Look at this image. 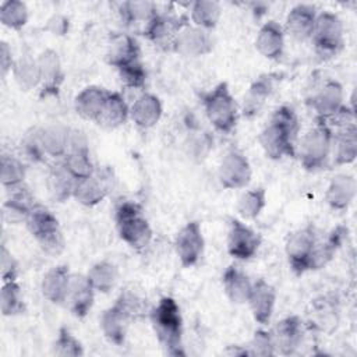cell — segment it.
<instances>
[{
    "label": "cell",
    "mask_w": 357,
    "mask_h": 357,
    "mask_svg": "<svg viewBox=\"0 0 357 357\" xmlns=\"http://www.w3.org/2000/svg\"><path fill=\"white\" fill-rule=\"evenodd\" d=\"M70 131L71 130L63 124H52L36 131L43 152L53 158L64 156L68 151Z\"/></svg>",
    "instance_id": "obj_29"
},
{
    "label": "cell",
    "mask_w": 357,
    "mask_h": 357,
    "mask_svg": "<svg viewBox=\"0 0 357 357\" xmlns=\"http://www.w3.org/2000/svg\"><path fill=\"white\" fill-rule=\"evenodd\" d=\"M261 245V237L250 226L238 219L230 220L227 234V252L236 259L252 258Z\"/></svg>",
    "instance_id": "obj_10"
},
{
    "label": "cell",
    "mask_w": 357,
    "mask_h": 357,
    "mask_svg": "<svg viewBox=\"0 0 357 357\" xmlns=\"http://www.w3.org/2000/svg\"><path fill=\"white\" fill-rule=\"evenodd\" d=\"M317 231L308 225L293 231L286 241V257L291 271L296 275H303L312 269V254L317 243Z\"/></svg>",
    "instance_id": "obj_8"
},
{
    "label": "cell",
    "mask_w": 357,
    "mask_h": 357,
    "mask_svg": "<svg viewBox=\"0 0 357 357\" xmlns=\"http://www.w3.org/2000/svg\"><path fill=\"white\" fill-rule=\"evenodd\" d=\"M149 317L156 337L166 351L173 356L183 354V317L176 300L172 297H162L151 310Z\"/></svg>",
    "instance_id": "obj_2"
},
{
    "label": "cell",
    "mask_w": 357,
    "mask_h": 357,
    "mask_svg": "<svg viewBox=\"0 0 357 357\" xmlns=\"http://www.w3.org/2000/svg\"><path fill=\"white\" fill-rule=\"evenodd\" d=\"M1 279L3 282L17 280L18 276V262L6 245L1 247Z\"/></svg>",
    "instance_id": "obj_48"
},
{
    "label": "cell",
    "mask_w": 357,
    "mask_h": 357,
    "mask_svg": "<svg viewBox=\"0 0 357 357\" xmlns=\"http://www.w3.org/2000/svg\"><path fill=\"white\" fill-rule=\"evenodd\" d=\"M53 353L61 357H67V356L77 357L84 354V349L81 342L67 328H60L56 342L53 344Z\"/></svg>",
    "instance_id": "obj_44"
},
{
    "label": "cell",
    "mask_w": 357,
    "mask_h": 357,
    "mask_svg": "<svg viewBox=\"0 0 357 357\" xmlns=\"http://www.w3.org/2000/svg\"><path fill=\"white\" fill-rule=\"evenodd\" d=\"M272 333L275 349L282 354H293L303 342V322L297 315L280 319Z\"/></svg>",
    "instance_id": "obj_17"
},
{
    "label": "cell",
    "mask_w": 357,
    "mask_h": 357,
    "mask_svg": "<svg viewBox=\"0 0 357 357\" xmlns=\"http://www.w3.org/2000/svg\"><path fill=\"white\" fill-rule=\"evenodd\" d=\"M25 178V166L22 162L11 155L1 156V169H0V181L3 187L14 190L22 185Z\"/></svg>",
    "instance_id": "obj_41"
},
{
    "label": "cell",
    "mask_w": 357,
    "mask_h": 357,
    "mask_svg": "<svg viewBox=\"0 0 357 357\" xmlns=\"http://www.w3.org/2000/svg\"><path fill=\"white\" fill-rule=\"evenodd\" d=\"M120 238L137 251L146 248L152 240V229L141 206L131 201L121 202L114 215Z\"/></svg>",
    "instance_id": "obj_3"
},
{
    "label": "cell",
    "mask_w": 357,
    "mask_h": 357,
    "mask_svg": "<svg viewBox=\"0 0 357 357\" xmlns=\"http://www.w3.org/2000/svg\"><path fill=\"white\" fill-rule=\"evenodd\" d=\"M86 276L95 291L107 293L114 287L119 279V271L114 264L109 261H100L91 266Z\"/></svg>",
    "instance_id": "obj_38"
},
{
    "label": "cell",
    "mask_w": 357,
    "mask_h": 357,
    "mask_svg": "<svg viewBox=\"0 0 357 357\" xmlns=\"http://www.w3.org/2000/svg\"><path fill=\"white\" fill-rule=\"evenodd\" d=\"M317 20L315 7L311 4L294 6L286 17V32L296 40L311 39Z\"/></svg>",
    "instance_id": "obj_20"
},
{
    "label": "cell",
    "mask_w": 357,
    "mask_h": 357,
    "mask_svg": "<svg viewBox=\"0 0 357 357\" xmlns=\"http://www.w3.org/2000/svg\"><path fill=\"white\" fill-rule=\"evenodd\" d=\"M218 174L219 181L225 188H244L251 180V166L241 152L230 151L220 160Z\"/></svg>",
    "instance_id": "obj_11"
},
{
    "label": "cell",
    "mask_w": 357,
    "mask_h": 357,
    "mask_svg": "<svg viewBox=\"0 0 357 357\" xmlns=\"http://www.w3.org/2000/svg\"><path fill=\"white\" fill-rule=\"evenodd\" d=\"M75 183L77 178L66 169L63 162L54 165L47 177L49 192L59 202H64L66 199L73 197Z\"/></svg>",
    "instance_id": "obj_34"
},
{
    "label": "cell",
    "mask_w": 357,
    "mask_h": 357,
    "mask_svg": "<svg viewBox=\"0 0 357 357\" xmlns=\"http://www.w3.org/2000/svg\"><path fill=\"white\" fill-rule=\"evenodd\" d=\"M120 13L127 25H141L144 31L158 14V7L152 1H124Z\"/></svg>",
    "instance_id": "obj_35"
},
{
    "label": "cell",
    "mask_w": 357,
    "mask_h": 357,
    "mask_svg": "<svg viewBox=\"0 0 357 357\" xmlns=\"http://www.w3.org/2000/svg\"><path fill=\"white\" fill-rule=\"evenodd\" d=\"M117 71H119L120 81L123 82L124 86L131 89H142L145 86L146 73L141 60L117 68Z\"/></svg>",
    "instance_id": "obj_45"
},
{
    "label": "cell",
    "mask_w": 357,
    "mask_h": 357,
    "mask_svg": "<svg viewBox=\"0 0 357 357\" xmlns=\"http://www.w3.org/2000/svg\"><path fill=\"white\" fill-rule=\"evenodd\" d=\"M300 123L296 112L289 106L278 107L271 121L261 131L258 141L269 159L278 160L296 155V139Z\"/></svg>",
    "instance_id": "obj_1"
},
{
    "label": "cell",
    "mask_w": 357,
    "mask_h": 357,
    "mask_svg": "<svg viewBox=\"0 0 357 357\" xmlns=\"http://www.w3.org/2000/svg\"><path fill=\"white\" fill-rule=\"evenodd\" d=\"M28 231L39 243L40 248L50 254L59 255L66 245L57 218L43 205L35 204L25 220Z\"/></svg>",
    "instance_id": "obj_6"
},
{
    "label": "cell",
    "mask_w": 357,
    "mask_h": 357,
    "mask_svg": "<svg viewBox=\"0 0 357 357\" xmlns=\"http://www.w3.org/2000/svg\"><path fill=\"white\" fill-rule=\"evenodd\" d=\"M248 354L251 356H272L275 354V344L272 333L258 329L254 333V337L250 342Z\"/></svg>",
    "instance_id": "obj_47"
},
{
    "label": "cell",
    "mask_w": 357,
    "mask_h": 357,
    "mask_svg": "<svg viewBox=\"0 0 357 357\" xmlns=\"http://www.w3.org/2000/svg\"><path fill=\"white\" fill-rule=\"evenodd\" d=\"M162 102L160 99L149 92L141 93L130 107V117L142 130L152 128L158 124L162 117Z\"/></svg>",
    "instance_id": "obj_19"
},
{
    "label": "cell",
    "mask_w": 357,
    "mask_h": 357,
    "mask_svg": "<svg viewBox=\"0 0 357 357\" xmlns=\"http://www.w3.org/2000/svg\"><path fill=\"white\" fill-rule=\"evenodd\" d=\"M333 132L325 123H318L308 130L300 139L296 153H298L300 163L305 170L314 172L322 169L332 152Z\"/></svg>",
    "instance_id": "obj_5"
},
{
    "label": "cell",
    "mask_w": 357,
    "mask_h": 357,
    "mask_svg": "<svg viewBox=\"0 0 357 357\" xmlns=\"http://www.w3.org/2000/svg\"><path fill=\"white\" fill-rule=\"evenodd\" d=\"M14 60H13V53L7 42H1L0 45V68H1V75L6 77L7 73L13 71L14 67Z\"/></svg>",
    "instance_id": "obj_50"
},
{
    "label": "cell",
    "mask_w": 357,
    "mask_h": 357,
    "mask_svg": "<svg viewBox=\"0 0 357 357\" xmlns=\"http://www.w3.org/2000/svg\"><path fill=\"white\" fill-rule=\"evenodd\" d=\"M275 88V77L272 74H265L258 77L248 88V92L244 96L243 114L245 117L257 116L264 107L265 102L271 96Z\"/></svg>",
    "instance_id": "obj_26"
},
{
    "label": "cell",
    "mask_w": 357,
    "mask_h": 357,
    "mask_svg": "<svg viewBox=\"0 0 357 357\" xmlns=\"http://www.w3.org/2000/svg\"><path fill=\"white\" fill-rule=\"evenodd\" d=\"M13 75L21 89L29 91L35 88L40 82V70L38 59H33L28 54L22 56L14 63Z\"/></svg>",
    "instance_id": "obj_37"
},
{
    "label": "cell",
    "mask_w": 357,
    "mask_h": 357,
    "mask_svg": "<svg viewBox=\"0 0 357 357\" xmlns=\"http://www.w3.org/2000/svg\"><path fill=\"white\" fill-rule=\"evenodd\" d=\"M343 98V88L337 81L328 79L318 88V91L310 99V106L319 119V123H328L339 113V110L344 106Z\"/></svg>",
    "instance_id": "obj_12"
},
{
    "label": "cell",
    "mask_w": 357,
    "mask_h": 357,
    "mask_svg": "<svg viewBox=\"0 0 357 357\" xmlns=\"http://www.w3.org/2000/svg\"><path fill=\"white\" fill-rule=\"evenodd\" d=\"M109 91L96 86V85H91L84 88L74 99V107L75 112L85 120H92L96 123L105 100L107 98Z\"/></svg>",
    "instance_id": "obj_28"
},
{
    "label": "cell",
    "mask_w": 357,
    "mask_h": 357,
    "mask_svg": "<svg viewBox=\"0 0 357 357\" xmlns=\"http://www.w3.org/2000/svg\"><path fill=\"white\" fill-rule=\"evenodd\" d=\"M110 188V174L95 170L91 176L77 180L73 197L85 206H95L103 201Z\"/></svg>",
    "instance_id": "obj_14"
},
{
    "label": "cell",
    "mask_w": 357,
    "mask_h": 357,
    "mask_svg": "<svg viewBox=\"0 0 357 357\" xmlns=\"http://www.w3.org/2000/svg\"><path fill=\"white\" fill-rule=\"evenodd\" d=\"M139 56V46L131 35L117 33L112 36L106 52V59L109 64H112L116 68H120L123 66L141 60Z\"/></svg>",
    "instance_id": "obj_22"
},
{
    "label": "cell",
    "mask_w": 357,
    "mask_h": 357,
    "mask_svg": "<svg viewBox=\"0 0 357 357\" xmlns=\"http://www.w3.org/2000/svg\"><path fill=\"white\" fill-rule=\"evenodd\" d=\"M130 107L119 92H109L96 123L105 128H116L127 121Z\"/></svg>",
    "instance_id": "obj_32"
},
{
    "label": "cell",
    "mask_w": 357,
    "mask_h": 357,
    "mask_svg": "<svg viewBox=\"0 0 357 357\" xmlns=\"http://www.w3.org/2000/svg\"><path fill=\"white\" fill-rule=\"evenodd\" d=\"M0 308L3 315L13 317L25 311V303L21 293V287L17 280L3 282L0 290Z\"/></svg>",
    "instance_id": "obj_39"
},
{
    "label": "cell",
    "mask_w": 357,
    "mask_h": 357,
    "mask_svg": "<svg viewBox=\"0 0 357 357\" xmlns=\"http://www.w3.org/2000/svg\"><path fill=\"white\" fill-rule=\"evenodd\" d=\"M35 206L33 198L28 190L18 187L11 190V195L6 199L3 205V218L8 223H21L26 220L29 212Z\"/></svg>",
    "instance_id": "obj_31"
},
{
    "label": "cell",
    "mask_w": 357,
    "mask_h": 357,
    "mask_svg": "<svg viewBox=\"0 0 357 357\" xmlns=\"http://www.w3.org/2000/svg\"><path fill=\"white\" fill-rule=\"evenodd\" d=\"M29 18L28 7L20 0H7L0 6V21L10 29H21Z\"/></svg>",
    "instance_id": "obj_40"
},
{
    "label": "cell",
    "mask_w": 357,
    "mask_h": 357,
    "mask_svg": "<svg viewBox=\"0 0 357 357\" xmlns=\"http://www.w3.org/2000/svg\"><path fill=\"white\" fill-rule=\"evenodd\" d=\"M202 105L209 123L216 131L229 134L236 128L238 109L226 82H219L202 96Z\"/></svg>",
    "instance_id": "obj_4"
},
{
    "label": "cell",
    "mask_w": 357,
    "mask_h": 357,
    "mask_svg": "<svg viewBox=\"0 0 357 357\" xmlns=\"http://www.w3.org/2000/svg\"><path fill=\"white\" fill-rule=\"evenodd\" d=\"M332 151L336 165H349L354 162L357 156V130L354 123L340 128L333 135Z\"/></svg>",
    "instance_id": "obj_33"
},
{
    "label": "cell",
    "mask_w": 357,
    "mask_h": 357,
    "mask_svg": "<svg viewBox=\"0 0 357 357\" xmlns=\"http://www.w3.org/2000/svg\"><path fill=\"white\" fill-rule=\"evenodd\" d=\"M254 319L259 325H268L273 315L276 304V290L264 279L252 282L248 301Z\"/></svg>",
    "instance_id": "obj_16"
},
{
    "label": "cell",
    "mask_w": 357,
    "mask_h": 357,
    "mask_svg": "<svg viewBox=\"0 0 357 357\" xmlns=\"http://www.w3.org/2000/svg\"><path fill=\"white\" fill-rule=\"evenodd\" d=\"M116 301L128 312L131 319L142 317L145 314V311H146V301H145V298L141 297L139 294L134 293L130 289H126L124 291H121Z\"/></svg>",
    "instance_id": "obj_46"
},
{
    "label": "cell",
    "mask_w": 357,
    "mask_h": 357,
    "mask_svg": "<svg viewBox=\"0 0 357 357\" xmlns=\"http://www.w3.org/2000/svg\"><path fill=\"white\" fill-rule=\"evenodd\" d=\"M93 297L95 289L92 287L88 276L71 273L67 294L63 303L68 311L77 318H84L93 305Z\"/></svg>",
    "instance_id": "obj_13"
},
{
    "label": "cell",
    "mask_w": 357,
    "mask_h": 357,
    "mask_svg": "<svg viewBox=\"0 0 357 357\" xmlns=\"http://www.w3.org/2000/svg\"><path fill=\"white\" fill-rule=\"evenodd\" d=\"M356 190H357V185L353 176L337 174L332 177L326 188L325 199L332 209L343 211V209H347L349 205L353 202L356 197Z\"/></svg>",
    "instance_id": "obj_25"
},
{
    "label": "cell",
    "mask_w": 357,
    "mask_h": 357,
    "mask_svg": "<svg viewBox=\"0 0 357 357\" xmlns=\"http://www.w3.org/2000/svg\"><path fill=\"white\" fill-rule=\"evenodd\" d=\"M222 282L225 293L231 303L244 304L248 301L252 289V282L240 268L230 265L225 271Z\"/></svg>",
    "instance_id": "obj_30"
},
{
    "label": "cell",
    "mask_w": 357,
    "mask_h": 357,
    "mask_svg": "<svg viewBox=\"0 0 357 357\" xmlns=\"http://www.w3.org/2000/svg\"><path fill=\"white\" fill-rule=\"evenodd\" d=\"M183 26L184 24H180L178 18L158 13L155 18L142 31V33L155 45L163 49H173L174 40Z\"/></svg>",
    "instance_id": "obj_18"
},
{
    "label": "cell",
    "mask_w": 357,
    "mask_h": 357,
    "mask_svg": "<svg viewBox=\"0 0 357 357\" xmlns=\"http://www.w3.org/2000/svg\"><path fill=\"white\" fill-rule=\"evenodd\" d=\"M311 39L314 42L315 52L321 59H331L336 56L344 45V28L342 20L331 11L317 14Z\"/></svg>",
    "instance_id": "obj_7"
},
{
    "label": "cell",
    "mask_w": 357,
    "mask_h": 357,
    "mask_svg": "<svg viewBox=\"0 0 357 357\" xmlns=\"http://www.w3.org/2000/svg\"><path fill=\"white\" fill-rule=\"evenodd\" d=\"M71 273L66 265H59L49 269L42 282H40V291L46 300L54 304H63L68 283H70Z\"/></svg>",
    "instance_id": "obj_27"
},
{
    "label": "cell",
    "mask_w": 357,
    "mask_h": 357,
    "mask_svg": "<svg viewBox=\"0 0 357 357\" xmlns=\"http://www.w3.org/2000/svg\"><path fill=\"white\" fill-rule=\"evenodd\" d=\"M255 49L269 60H278L284 49V31L276 21L265 22L255 38Z\"/></svg>",
    "instance_id": "obj_21"
},
{
    "label": "cell",
    "mask_w": 357,
    "mask_h": 357,
    "mask_svg": "<svg viewBox=\"0 0 357 357\" xmlns=\"http://www.w3.org/2000/svg\"><path fill=\"white\" fill-rule=\"evenodd\" d=\"M266 205V191L252 188L243 192L237 201V211L244 219H255Z\"/></svg>",
    "instance_id": "obj_42"
},
{
    "label": "cell",
    "mask_w": 357,
    "mask_h": 357,
    "mask_svg": "<svg viewBox=\"0 0 357 357\" xmlns=\"http://www.w3.org/2000/svg\"><path fill=\"white\" fill-rule=\"evenodd\" d=\"M38 64L40 70V84L43 95H56L63 82V68L59 54L46 49L38 57Z\"/></svg>",
    "instance_id": "obj_24"
},
{
    "label": "cell",
    "mask_w": 357,
    "mask_h": 357,
    "mask_svg": "<svg viewBox=\"0 0 357 357\" xmlns=\"http://www.w3.org/2000/svg\"><path fill=\"white\" fill-rule=\"evenodd\" d=\"M190 6V17L195 26L209 31L218 25L222 15V8L218 1L198 0Z\"/></svg>",
    "instance_id": "obj_36"
},
{
    "label": "cell",
    "mask_w": 357,
    "mask_h": 357,
    "mask_svg": "<svg viewBox=\"0 0 357 357\" xmlns=\"http://www.w3.org/2000/svg\"><path fill=\"white\" fill-rule=\"evenodd\" d=\"M130 321L131 317L128 312L116 301L112 307L103 311L100 317V329L110 343L120 346L124 343Z\"/></svg>",
    "instance_id": "obj_23"
},
{
    "label": "cell",
    "mask_w": 357,
    "mask_h": 357,
    "mask_svg": "<svg viewBox=\"0 0 357 357\" xmlns=\"http://www.w3.org/2000/svg\"><path fill=\"white\" fill-rule=\"evenodd\" d=\"M46 29L53 35H64L68 31V18L61 14H54L47 20Z\"/></svg>",
    "instance_id": "obj_49"
},
{
    "label": "cell",
    "mask_w": 357,
    "mask_h": 357,
    "mask_svg": "<svg viewBox=\"0 0 357 357\" xmlns=\"http://www.w3.org/2000/svg\"><path fill=\"white\" fill-rule=\"evenodd\" d=\"M66 169L77 178H84L95 172L92 160L89 158V151H68L63 160Z\"/></svg>",
    "instance_id": "obj_43"
},
{
    "label": "cell",
    "mask_w": 357,
    "mask_h": 357,
    "mask_svg": "<svg viewBox=\"0 0 357 357\" xmlns=\"http://www.w3.org/2000/svg\"><path fill=\"white\" fill-rule=\"evenodd\" d=\"M212 46L213 42L209 31L198 28L195 25H184L174 40L173 50L183 56L197 57L209 53L212 50Z\"/></svg>",
    "instance_id": "obj_15"
},
{
    "label": "cell",
    "mask_w": 357,
    "mask_h": 357,
    "mask_svg": "<svg viewBox=\"0 0 357 357\" xmlns=\"http://www.w3.org/2000/svg\"><path fill=\"white\" fill-rule=\"evenodd\" d=\"M205 240L198 222L185 223L174 238V250L184 268H191L198 264L202 257Z\"/></svg>",
    "instance_id": "obj_9"
}]
</instances>
